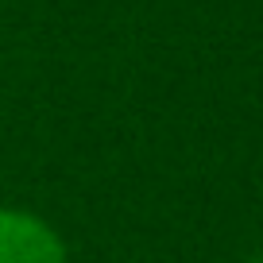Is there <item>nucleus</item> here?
<instances>
[{"label": "nucleus", "mask_w": 263, "mask_h": 263, "mask_svg": "<svg viewBox=\"0 0 263 263\" xmlns=\"http://www.w3.org/2000/svg\"><path fill=\"white\" fill-rule=\"evenodd\" d=\"M248 263H263V248H259V252H255V255H252Z\"/></svg>", "instance_id": "f03ea898"}, {"label": "nucleus", "mask_w": 263, "mask_h": 263, "mask_svg": "<svg viewBox=\"0 0 263 263\" xmlns=\"http://www.w3.org/2000/svg\"><path fill=\"white\" fill-rule=\"evenodd\" d=\"M0 263H66V248L47 221L0 209Z\"/></svg>", "instance_id": "f257e3e1"}]
</instances>
